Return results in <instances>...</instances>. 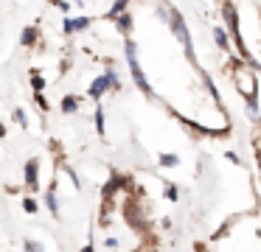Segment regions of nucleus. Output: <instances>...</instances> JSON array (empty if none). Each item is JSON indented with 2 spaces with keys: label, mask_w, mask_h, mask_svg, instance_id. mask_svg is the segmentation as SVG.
<instances>
[{
  "label": "nucleus",
  "mask_w": 261,
  "mask_h": 252,
  "mask_svg": "<svg viewBox=\"0 0 261 252\" xmlns=\"http://www.w3.org/2000/svg\"><path fill=\"white\" fill-rule=\"evenodd\" d=\"M23 207H25V213H37V202L34 199H25Z\"/></svg>",
  "instance_id": "f3484780"
},
{
  "label": "nucleus",
  "mask_w": 261,
  "mask_h": 252,
  "mask_svg": "<svg viewBox=\"0 0 261 252\" xmlns=\"http://www.w3.org/2000/svg\"><path fill=\"white\" fill-rule=\"evenodd\" d=\"M31 84H34V90H42V87H45V81H42V76H40V73H31Z\"/></svg>",
  "instance_id": "4468645a"
},
{
  "label": "nucleus",
  "mask_w": 261,
  "mask_h": 252,
  "mask_svg": "<svg viewBox=\"0 0 261 252\" xmlns=\"http://www.w3.org/2000/svg\"><path fill=\"white\" fill-rule=\"evenodd\" d=\"M222 17H225V22H227V31L233 34V39H236L239 48H242V56H244V59H250V56H247V48H244V42H242V31H239V17H236V9H233L230 3H222Z\"/></svg>",
  "instance_id": "7ed1b4c3"
},
{
  "label": "nucleus",
  "mask_w": 261,
  "mask_h": 252,
  "mask_svg": "<svg viewBox=\"0 0 261 252\" xmlns=\"http://www.w3.org/2000/svg\"><path fill=\"white\" fill-rule=\"evenodd\" d=\"M110 87V78L107 76H98L96 81H93V87H90V98H101V93Z\"/></svg>",
  "instance_id": "423d86ee"
},
{
  "label": "nucleus",
  "mask_w": 261,
  "mask_h": 252,
  "mask_svg": "<svg viewBox=\"0 0 261 252\" xmlns=\"http://www.w3.org/2000/svg\"><path fill=\"white\" fill-rule=\"evenodd\" d=\"M82 252H93V246H85V249H82Z\"/></svg>",
  "instance_id": "412c9836"
},
{
  "label": "nucleus",
  "mask_w": 261,
  "mask_h": 252,
  "mask_svg": "<svg viewBox=\"0 0 261 252\" xmlns=\"http://www.w3.org/2000/svg\"><path fill=\"white\" fill-rule=\"evenodd\" d=\"M169 20H171V28H174V37L182 42V48H186V56L194 62V45H191V37H188V28H186V20H182L177 11H169Z\"/></svg>",
  "instance_id": "f03ea898"
},
{
  "label": "nucleus",
  "mask_w": 261,
  "mask_h": 252,
  "mask_svg": "<svg viewBox=\"0 0 261 252\" xmlns=\"http://www.w3.org/2000/svg\"><path fill=\"white\" fill-rule=\"evenodd\" d=\"M166 196H169L171 202H177V199H180V193H177V188H174V185H169V190H166Z\"/></svg>",
  "instance_id": "a211bd4d"
},
{
  "label": "nucleus",
  "mask_w": 261,
  "mask_h": 252,
  "mask_svg": "<svg viewBox=\"0 0 261 252\" xmlns=\"http://www.w3.org/2000/svg\"><path fill=\"white\" fill-rule=\"evenodd\" d=\"M214 39H216V45H219L222 50H227V45H230V39H227L225 28H214Z\"/></svg>",
  "instance_id": "0eeeda50"
},
{
  "label": "nucleus",
  "mask_w": 261,
  "mask_h": 252,
  "mask_svg": "<svg viewBox=\"0 0 261 252\" xmlns=\"http://www.w3.org/2000/svg\"><path fill=\"white\" fill-rule=\"evenodd\" d=\"M104 76L110 78V87H118V78H115V73H104Z\"/></svg>",
  "instance_id": "aec40b11"
},
{
  "label": "nucleus",
  "mask_w": 261,
  "mask_h": 252,
  "mask_svg": "<svg viewBox=\"0 0 261 252\" xmlns=\"http://www.w3.org/2000/svg\"><path fill=\"white\" fill-rule=\"evenodd\" d=\"M90 25V20L87 17H76V20H65V31L68 34H76V31H82V28H87Z\"/></svg>",
  "instance_id": "39448f33"
},
{
  "label": "nucleus",
  "mask_w": 261,
  "mask_h": 252,
  "mask_svg": "<svg viewBox=\"0 0 261 252\" xmlns=\"http://www.w3.org/2000/svg\"><path fill=\"white\" fill-rule=\"evenodd\" d=\"M202 81H205V87H208V93L214 95V101L219 104V90L214 87V81H211V76H205V73H202Z\"/></svg>",
  "instance_id": "1a4fd4ad"
},
{
  "label": "nucleus",
  "mask_w": 261,
  "mask_h": 252,
  "mask_svg": "<svg viewBox=\"0 0 261 252\" xmlns=\"http://www.w3.org/2000/svg\"><path fill=\"white\" fill-rule=\"evenodd\" d=\"M14 121H17V123H25V115H23V109H14Z\"/></svg>",
  "instance_id": "6ab92c4d"
},
{
  "label": "nucleus",
  "mask_w": 261,
  "mask_h": 252,
  "mask_svg": "<svg viewBox=\"0 0 261 252\" xmlns=\"http://www.w3.org/2000/svg\"><path fill=\"white\" fill-rule=\"evenodd\" d=\"M37 165H40L37 160L25 162V185H29L31 190H37Z\"/></svg>",
  "instance_id": "20e7f679"
},
{
  "label": "nucleus",
  "mask_w": 261,
  "mask_h": 252,
  "mask_svg": "<svg viewBox=\"0 0 261 252\" xmlns=\"http://www.w3.org/2000/svg\"><path fill=\"white\" fill-rule=\"evenodd\" d=\"M126 59H129V70H132V78H135V84H138V87H141V93L152 98V87H149L146 76H143L141 65H138V48H135V42H132V39H126Z\"/></svg>",
  "instance_id": "f257e3e1"
},
{
  "label": "nucleus",
  "mask_w": 261,
  "mask_h": 252,
  "mask_svg": "<svg viewBox=\"0 0 261 252\" xmlns=\"http://www.w3.org/2000/svg\"><path fill=\"white\" fill-rule=\"evenodd\" d=\"M37 42V28H25L23 34V45H34Z\"/></svg>",
  "instance_id": "9b49d317"
},
{
  "label": "nucleus",
  "mask_w": 261,
  "mask_h": 252,
  "mask_svg": "<svg viewBox=\"0 0 261 252\" xmlns=\"http://www.w3.org/2000/svg\"><path fill=\"white\" fill-rule=\"evenodd\" d=\"M160 165H166V168L177 165V157L174 154H163V157H160Z\"/></svg>",
  "instance_id": "ddd939ff"
},
{
  "label": "nucleus",
  "mask_w": 261,
  "mask_h": 252,
  "mask_svg": "<svg viewBox=\"0 0 261 252\" xmlns=\"http://www.w3.org/2000/svg\"><path fill=\"white\" fill-rule=\"evenodd\" d=\"M258 165H261V151H258Z\"/></svg>",
  "instance_id": "4be33fe9"
},
{
  "label": "nucleus",
  "mask_w": 261,
  "mask_h": 252,
  "mask_svg": "<svg viewBox=\"0 0 261 252\" xmlns=\"http://www.w3.org/2000/svg\"><path fill=\"white\" fill-rule=\"evenodd\" d=\"M118 25H121V31H129L132 20H129V17H126V14H121V17H118Z\"/></svg>",
  "instance_id": "2eb2a0df"
},
{
  "label": "nucleus",
  "mask_w": 261,
  "mask_h": 252,
  "mask_svg": "<svg viewBox=\"0 0 261 252\" xmlns=\"http://www.w3.org/2000/svg\"><path fill=\"white\" fill-rule=\"evenodd\" d=\"M96 129H98V132H101V134H104V109H101V106H98V109H96Z\"/></svg>",
  "instance_id": "f8f14e48"
},
{
  "label": "nucleus",
  "mask_w": 261,
  "mask_h": 252,
  "mask_svg": "<svg viewBox=\"0 0 261 252\" xmlns=\"http://www.w3.org/2000/svg\"><path fill=\"white\" fill-rule=\"evenodd\" d=\"M45 202H48V210H51L54 216H59V207H57V196H54V190H48V193H45Z\"/></svg>",
  "instance_id": "6e6552de"
},
{
  "label": "nucleus",
  "mask_w": 261,
  "mask_h": 252,
  "mask_svg": "<svg viewBox=\"0 0 261 252\" xmlns=\"http://www.w3.org/2000/svg\"><path fill=\"white\" fill-rule=\"evenodd\" d=\"M62 109H65V112H73V109H76V98H65V101H62Z\"/></svg>",
  "instance_id": "dca6fc26"
},
{
  "label": "nucleus",
  "mask_w": 261,
  "mask_h": 252,
  "mask_svg": "<svg viewBox=\"0 0 261 252\" xmlns=\"http://www.w3.org/2000/svg\"><path fill=\"white\" fill-rule=\"evenodd\" d=\"M124 9H126V0H118V3H115L113 6V11H110V20H113V17H121V14H124Z\"/></svg>",
  "instance_id": "9d476101"
}]
</instances>
